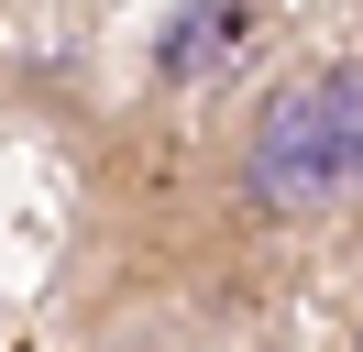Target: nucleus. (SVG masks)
<instances>
[{
  "mask_svg": "<svg viewBox=\"0 0 363 352\" xmlns=\"http://www.w3.org/2000/svg\"><path fill=\"white\" fill-rule=\"evenodd\" d=\"M352 198H363V55L286 66L242 110L231 209H253V220H330Z\"/></svg>",
  "mask_w": 363,
  "mask_h": 352,
  "instance_id": "f257e3e1",
  "label": "nucleus"
},
{
  "mask_svg": "<svg viewBox=\"0 0 363 352\" xmlns=\"http://www.w3.org/2000/svg\"><path fill=\"white\" fill-rule=\"evenodd\" d=\"M352 352H363V330H352Z\"/></svg>",
  "mask_w": 363,
  "mask_h": 352,
  "instance_id": "f03ea898",
  "label": "nucleus"
}]
</instances>
